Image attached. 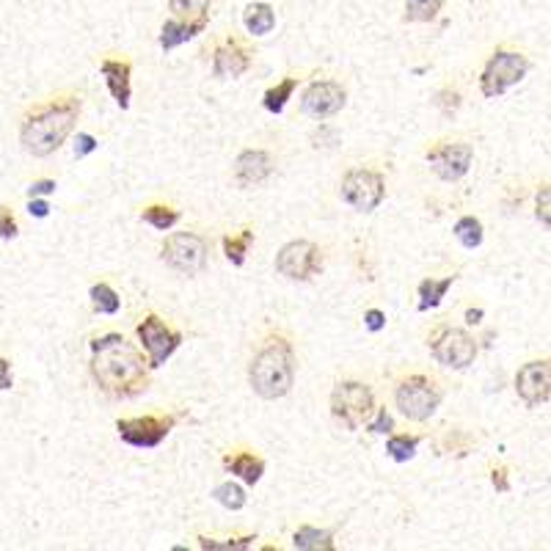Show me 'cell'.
Returning <instances> with one entry per match:
<instances>
[{
    "label": "cell",
    "instance_id": "obj_1",
    "mask_svg": "<svg viewBox=\"0 0 551 551\" xmlns=\"http://www.w3.org/2000/svg\"><path fill=\"white\" fill-rule=\"evenodd\" d=\"M91 375L97 386L116 400L138 397L149 386V361L121 334H103L91 339Z\"/></svg>",
    "mask_w": 551,
    "mask_h": 551
},
{
    "label": "cell",
    "instance_id": "obj_2",
    "mask_svg": "<svg viewBox=\"0 0 551 551\" xmlns=\"http://www.w3.org/2000/svg\"><path fill=\"white\" fill-rule=\"evenodd\" d=\"M83 99L74 91H61L56 97L36 103L25 111L19 121V141L25 152L34 158H47L72 136L74 124L81 119Z\"/></svg>",
    "mask_w": 551,
    "mask_h": 551
},
{
    "label": "cell",
    "instance_id": "obj_3",
    "mask_svg": "<svg viewBox=\"0 0 551 551\" xmlns=\"http://www.w3.org/2000/svg\"><path fill=\"white\" fill-rule=\"evenodd\" d=\"M295 372L298 359L292 339L284 331H270L268 337H262L252 367H248V384L262 400H279L292 389Z\"/></svg>",
    "mask_w": 551,
    "mask_h": 551
},
{
    "label": "cell",
    "instance_id": "obj_4",
    "mask_svg": "<svg viewBox=\"0 0 551 551\" xmlns=\"http://www.w3.org/2000/svg\"><path fill=\"white\" fill-rule=\"evenodd\" d=\"M444 400V386L424 372H411L403 375L394 384V406L411 422H424L431 419Z\"/></svg>",
    "mask_w": 551,
    "mask_h": 551
},
{
    "label": "cell",
    "instance_id": "obj_5",
    "mask_svg": "<svg viewBox=\"0 0 551 551\" xmlns=\"http://www.w3.org/2000/svg\"><path fill=\"white\" fill-rule=\"evenodd\" d=\"M530 72V58L516 47H496L480 74V91L485 99H496L518 86Z\"/></svg>",
    "mask_w": 551,
    "mask_h": 551
},
{
    "label": "cell",
    "instance_id": "obj_6",
    "mask_svg": "<svg viewBox=\"0 0 551 551\" xmlns=\"http://www.w3.org/2000/svg\"><path fill=\"white\" fill-rule=\"evenodd\" d=\"M428 347H431V356L446 369H466L474 364V359L480 353L477 339L466 329H458V325H449V322L436 325L428 337Z\"/></svg>",
    "mask_w": 551,
    "mask_h": 551
},
{
    "label": "cell",
    "instance_id": "obj_7",
    "mask_svg": "<svg viewBox=\"0 0 551 551\" xmlns=\"http://www.w3.org/2000/svg\"><path fill=\"white\" fill-rule=\"evenodd\" d=\"M375 392L361 381H339L331 392V414L347 431H359L375 414Z\"/></svg>",
    "mask_w": 551,
    "mask_h": 551
},
{
    "label": "cell",
    "instance_id": "obj_8",
    "mask_svg": "<svg viewBox=\"0 0 551 551\" xmlns=\"http://www.w3.org/2000/svg\"><path fill=\"white\" fill-rule=\"evenodd\" d=\"M136 331H138L141 347L146 350L149 369L163 367L174 353H177L180 345H182V331H177L171 322H166V320H163L160 314H155V312L144 314Z\"/></svg>",
    "mask_w": 551,
    "mask_h": 551
},
{
    "label": "cell",
    "instance_id": "obj_9",
    "mask_svg": "<svg viewBox=\"0 0 551 551\" xmlns=\"http://www.w3.org/2000/svg\"><path fill=\"white\" fill-rule=\"evenodd\" d=\"M342 202H347L353 210L359 213H372L384 202L386 196V177L378 168L369 166H356L350 168L342 177Z\"/></svg>",
    "mask_w": 551,
    "mask_h": 551
},
{
    "label": "cell",
    "instance_id": "obj_10",
    "mask_svg": "<svg viewBox=\"0 0 551 551\" xmlns=\"http://www.w3.org/2000/svg\"><path fill=\"white\" fill-rule=\"evenodd\" d=\"M207 254L210 245L202 235L196 232H174L166 237L163 248H160V260L182 276H196L202 273L207 265Z\"/></svg>",
    "mask_w": 551,
    "mask_h": 551
},
{
    "label": "cell",
    "instance_id": "obj_11",
    "mask_svg": "<svg viewBox=\"0 0 551 551\" xmlns=\"http://www.w3.org/2000/svg\"><path fill=\"white\" fill-rule=\"evenodd\" d=\"M174 424H177V416L174 414H144V416L119 419L116 433L128 446L155 449L166 441V436L174 431Z\"/></svg>",
    "mask_w": 551,
    "mask_h": 551
},
{
    "label": "cell",
    "instance_id": "obj_12",
    "mask_svg": "<svg viewBox=\"0 0 551 551\" xmlns=\"http://www.w3.org/2000/svg\"><path fill=\"white\" fill-rule=\"evenodd\" d=\"M428 163L433 168V174L444 182H458L463 180L469 168H471V160H474V146L463 138H444V141H436L431 149H428Z\"/></svg>",
    "mask_w": 551,
    "mask_h": 551
},
{
    "label": "cell",
    "instance_id": "obj_13",
    "mask_svg": "<svg viewBox=\"0 0 551 551\" xmlns=\"http://www.w3.org/2000/svg\"><path fill=\"white\" fill-rule=\"evenodd\" d=\"M322 268V252L312 240H292L276 254V270L290 282H309Z\"/></svg>",
    "mask_w": 551,
    "mask_h": 551
},
{
    "label": "cell",
    "instance_id": "obj_14",
    "mask_svg": "<svg viewBox=\"0 0 551 551\" xmlns=\"http://www.w3.org/2000/svg\"><path fill=\"white\" fill-rule=\"evenodd\" d=\"M347 103V91L342 83L337 81H314L304 97H300V111H304L307 116L322 121V119H329L334 113H339Z\"/></svg>",
    "mask_w": 551,
    "mask_h": 551
},
{
    "label": "cell",
    "instance_id": "obj_15",
    "mask_svg": "<svg viewBox=\"0 0 551 551\" xmlns=\"http://www.w3.org/2000/svg\"><path fill=\"white\" fill-rule=\"evenodd\" d=\"M516 392L527 406H546L551 397V367L548 359L527 361L516 372Z\"/></svg>",
    "mask_w": 551,
    "mask_h": 551
},
{
    "label": "cell",
    "instance_id": "obj_16",
    "mask_svg": "<svg viewBox=\"0 0 551 551\" xmlns=\"http://www.w3.org/2000/svg\"><path fill=\"white\" fill-rule=\"evenodd\" d=\"M252 61H254V50L248 47V42L237 36H227L213 50V74L215 78H240V74L252 69Z\"/></svg>",
    "mask_w": 551,
    "mask_h": 551
},
{
    "label": "cell",
    "instance_id": "obj_17",
    "mask_svg": "<svg viewBox=\"0 0 551 551\" xmlns=\"http://www.w3.org/2000/svg\"><path fill=\"white\" fill-rule=\"evenodd\" d=\"M99 72H103L105 86L116 99V105L128 111L133 99V64L128 58H103L99 61Z\"/></svg>",
    "mask_w": 551,
    "mask_h": 551
},
{
    "label": "cell",
    "instance_id": "obj_18",
    "mask_svg": "<svg viewBox=\"0 0 551 551\" xmlns=\"http://www.w3.org/2000/svg\"><path fill=\"white\" fill-rule=\"evenodd\" d=\"M276 168V160L265 149H245L235 160V177L240 185H260L265 182Z\"/></svg>",
    "mask_w": 551,
    "mask_h": 551
},
{
    "label": "cell",
    "instance_id": "obj_19",
    "mask_svg": "<svg viewBox=\"0 0 551 551\" xmlns=\"http://www.w3.org/2000/svg\"><path fill=\"white\" fill-rule=\"evenodd\" d=\"M223 469L232 471L245 485H257L265 474V461L252 449H235V453L223 455Z\"/></svg>",
    "mask_w": 551,
    "mask_h": 551
},
{
    "label": "cell",
    "instance_id": "obj_20",
    "mask_svg": "<svg viewBox=\"0 0 551 551\" xmlns=\"http://www.w3.org/2000/svg\"><path fill=\"white\" fill-rule=\"evenodd\" d=\"M205 28H207V22H188V19H177V17L166 19L163 28H160V47L166 50V53H171L174 47L196 39Z\"/></svg>",
    "mask_w": 551,
    "mask_h": 551
},
{
    "label": "cell",
    "instance_id": "obj_21",
    "mask_svg": "<svg viewBox=\"0 0 551 551\" xmlns=\"http://www.w3.org/2000/svg\"><path fill=\"white\" fill-rule=\"evenodd\" d=\"M455 279L458 276H444V279H424V282H419V287H416V295H419V304H416V309L419 312H428V309H436L441 300L446 298V292H449V287L455 284Z\"/></svg>",
    "mask_w": 551,
    "mask_h": 551
},
{
    "label": "cell",
    "instance_id": "obj_22",
    "mask_svg": "<svg viewBox=\"0 0 551 551\" xmlns=\"http://www.w3.org/2000/svg\"><path fill=\"white\" fill-rule=\"evenodd\" d=\"M243 25L252 36H268L276 28V12L270 4H248L243 12Z\"/></svg>",
    "mask_w": 551,
    "mask_h": 551
},
{
    "label": "cell",
    "instance_id": "obj_23",
    "mask_svg": "<svg viewBox=\"0 0 551 551\" xmlns=\"http://www.w3.org/2000/svg\"><path fill=\"white\" fill-rule=\"evenodd\" d=\"M292 546L304 551H331L334 548V532L317 530V527H298L292 535Z\"/></svg>",
    "mask_w": 551,
    "mask_h": 551
},
{
    "label": "cell",
    "instance_id": "obj_24",
    "mask_svg": "<svg viewBox=\"0 0 551 551\" xmlns=\"http://www.w3.org/2000/svg\"><path fill=\"white\" fill-rule=\"evenodd\" d=\"M298 81H300V78H295V74H287V78H284L282 83L270 86V89L265 91V97H262L265 111H270V113H282L284 105H287V99H290L292 91L298 89Z\"/></svg>",
    "mask_w": 551,
    "mask_h": 551
},
{
    "label": "cell",
    "instance_id": "obj_25",
    "mask_svg": "<svg viewBox=\"0 0 551 551\" xmlns=\"http://www.w3.org/2000/svg\"><path fill=\"white\" fill-rule=\"evenodd\" d=\"M168 6L177 19L188 22H210V6L213 0H168Z\"/></svg>",
    "mask_w": 551,
    "mask_h": 551
},
{
    "label": "cell",
    "instance_id": "obj_26",
    "mask_svg": "<svg viewBox=\"0 0 551 551\" xmlns=\"http://www.w3.org/2000/svg\"><path fill=\"white\" fill-rule=\"evenodd\" d=\"M89 295H91V307L97 314H116L121 309V298L108 282H97L89 290Z\"/></svg>",
    "mask_w": 551,
    "mask_h": 551
},
{
    "label": "cell",
    "instance_id": "obj_27",
    "mask_svg": "<svg viewBox=\"0 0 551 551\" xmlns=\"http://www.w3.org/2000/svg\"><path fill=\"white\" fill-rule=\"evenodd\" d=\"M254 243V229H240L237 235H227L223 237V254H227V260L232 265H245V254H248V248H252Z\"/></svg>",
    "mask_w": 551,
    "mask_h": 551
},
{
    "label": "cell",
    "instance_id": "obj_28",
    "mask_svg": "<svg viewBox=\"0 0 551 551\" xmlns=\"http://www.w3.org/2000/svg\"><path fill=\"white\" fill-rule=\"evenodd\" d=\"M141 218H144V223H149V227H152V229L168 232V229L174 227V223L180 221V210H177V207H171V205H149V207H144Z\"/></svg>",
    "mask_w": 551,
    "mask_h": 551
},
{
    "label": "cell",
    "instance_id": "obj_29",
    "mask_svg": "<svg viewBox=\"0 0 551 551\" xmlns=\"http://www.w3.org/2000/svg\"><path fill=\"white\" fill-rule=\"evenodd\" d=\"M422 444V436H408V433H400V436H389L386 441V453L392 461L397 463H406L416 455V446Z\"/></svg>",
    "mask_w": 551,
    "mask_h": 551
},
{
    "label": "cell",
    "instance_id": "obj_30",
    "mask_svg": "<svg viewBox=\"0 0 551 551\" xmlns=\"http://www.w3.org/2000/svg\"><path fill=\"white\" fill-rule=\"evenodd\" d=\"M213 499H215L218 505L227 508V510H243V508H245V502H248V496H245L243 485H237V483H232V480L215 485Z\"/></svg>",
    "mask_w": 551,
    "mask_h": 551
},
{
    "label": "cell",
    "instance_id": "obj_31",
    "mask_svg": "<svg viewBox=\"0 0 551 551\" xmlns=\"http://www.w3.org/2000/svg\"><path fill=\"white\" fill-rule=\"evenodd\" d=\"M444 6V0H406L408 22H433Z\"/></svg>",
    "mask_w": 551,
    "mask_h": 551
},
{
    "label": "cell",
    "instance_id": "obj_32",
    "mask_svg": "<svg viewBox=\"0 0 551 551\" xmlns=\"http://www.w3.org/2000/svg\"><path fill=\"white\" fill-rule=\"evenodd\" d=\"M455 237L461 240L463 248H477V245L483 243V223H480V218L463 215V218L455 223Z\"/></svg>",
    "mask_w": 551,
    "mask_h": 551
},
{
    "label": "cell",
    "instance_id": "obj_33",
    "mask_svg": "<svg viewBox=\"0 0 551 551\" xmlns=\"http://www.w3.org/2000/svg\"><path fill=\"white\" fill-rule=\"evenodd\" d=\"M436 105H438L446 116L458 113V108H461V91H458V89H453V86L441 89V91L436 94Z\"/></svg>",
    "mask_w": 551,
    "mask_h": 551
},
{
    "label": "cell",
    "instance_id": "obj_34",
    "mask_svg": "<svg viewBox=\"0 0 551 551\" xmlns=\"http://www.w3.org/2000/svg\"><path fill=\"white\" fill-rule=\"evenodd\" d=\"M17 232H19V227H17L14 213L6 205H0V240H14Z\"/></svg>",
    "mask_w": 551,
    "mask_h": 551
},
{
    "label": "cell",
    "instance_id": "obj_35",
    "mask_svg": "<svg viewBox=\"0 0 551 551\" xmlns=\"http://www.w3.org/2000/svg\"><path fill=\"white\" fill-rule=\"evenodd\" d=\"M99 149V141L91 133H78V141H74V158H86Z\"/></svg>",
    "mask_w": 551,
    "mask_h": 551
},
{
    "label": "cell",
    "instance_id": "obj_36",
    "mask_svg": "<svg viewBox=\"0 0 551 551\" xmlns=\"http://www.w3.org/2000/svg\"><path fill=\"white\" fill-rule=\"evenodd\" d=\"M375 411H378V419H375V422L369 424V433H378V436L392 433V431H394V419H392V414H389L386 408H375Z\"/></svg>",
    "mask_w": 551,
    "mask_h": 551
},
{
    "label": "cell",
    "instance_id": "obj_37",
    "mask_svg": "<svg viewBox=\"0 0 551 551\" xmlns=\"http://www.w3.org/2000/svg\"><path fill=\"white\" fill-rule=\"evenodd\" d=\"M548 196H551V190H548V185H540V190H538V210H535V215H538V221L543 223V227L548 229V223H551V218H548Z\"/></svg>",
    "mask_w": 551,
    "mask_h": 551
},
{
    "label": "cell",
    "instance_id": "obj_38",
    "mask_svg": "<svg viewBox=\"0 0 551 551\" xmlns=\"http://www.w3.org/2000/svg\"><path fill=\"white\" fill-rule=\"evenodd\" d=\"M364 325H367V331L378 334L386 329V314L381 309H369V312H364Z\"/></svg>",
    "mask_w": 551,
    "mask_h": 551
},
{
    "label": "cell",
    "instance_id": "obj_39",
    "mask_svg": "<svg viewBox=\"0 0 551 551\" xmlns=\"http://www.w3.org/2000/svg\"><path fill=\"white\" fill-rule=\"evenodd\" d=\"M491 485L499 493H508L510 491V474H508L505 466H493V471H491Z\"/></svg>",
    "mask_w": 551,
    "mask_h": 551
},
{
    "label": "cell",
    "instance_id": "obj_40",
    "mask_svg": "<svg viewBox=\"0 0 551 551\" xmlns=\"http://www.w3.org/2000/svg\"><path fill=\"white\" fill-rule=\"evenodd\" d=\"M312 141H314V146H334L339 141V136H337L334 128H329V124H320V130L314 133Z\"/></svg>",
    "mask_w": 551,
    "mask_h": 551
},
{
    "label": "cell",
    "instance_id": "obj_41",
    "mask_svg": "<svg viewBox=\"0 0 551 551\" xmlns=\"http://www.w3.org/2000/svg\"><path fill=\"white\" fill-rule=\"evenodd\" d=\"M56 180H36V182H31V188H28V196L34 198V196H50V193H56Z\"/></svg>",
    "mask_w": 551,
    "mask_h": 551
},
{
    "label": "cell",
    "instance_id": "obj_42",
    "mask_svg": "<svg viewBox=\"0 0 551 551\" xmlns=\"http://www.w3.org/2000/svg\"><path fill=\"white\" fill-rule=\"evenodd\" d=\"M12 384H14V378H12V361L0 356V392L12 389Z\"/></svg>",
    "mask_w": 551,
    "mask_h": 551
},
{
    "label": "cell",
    "instance_id": "obj_43",
    "mask_svg": "<svg viewBox=\"0 0 551 551\" xmlns=\"http://www.w3.org/2000/svg\"><path fill=\"white\" fill-rule=\"evenodd\" d=\"M28 213H31L34 218H47V215H50V205L44 202V198L34 196L31 202H28Z\"/></svg>",
    "mask_w": 551,
    "mask_h": 551
},
{
    "label": "cell",
    "instance_id": "obj_44",
    "mask_svg": "<svg viewBox=\"0 0 551 551\" xmlns=\"http://www.w3.org/2000/svg\"><path fill=\"white\" fill-rule=\"evenodd\" d=\"M483 320V309H469L466 312V322H480Z\"/></svg>",
    "mask_w": 551,
    "mask_h": 551
}]
</instances>
